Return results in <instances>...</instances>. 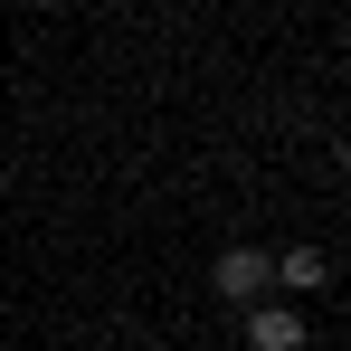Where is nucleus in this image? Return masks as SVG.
<instances>
[{
  "label": "nucleus",
  "mask_w": 351,
  "mask_h": 351,
  "mask_svg": "<svg viewBox=\"0 0 351 351\" xmlns=\"http://www.w3.org/2000/svg\"><path fill=\"white\" fill-rule=\"evenodd\" d=\"M209 285L228 294V304H256V294L276 285V256H266V247H228V256H219V276H209Z\"/></svg>",
  "instance_id": "obj_1"
},
{
  "label": "nucleus",
  "mask_w": 351,
  "mask_h": 351,
  "mask_svg": "<svg viewBox=\"0 0 351 351\" xmlns=\"http://www.w3.org/2000/svg\"><path fill=\"white\" fill-rule=\"evenodd\" d=\"M247 342L256 351H304V313L294 304H247Z\"/></svg>",
  "instance_id": "obj_2"
},
{
  "label": "nucleus",
  "mask_w": 351,
  "mask_h": 351,
  "mask_svg": "<svg viewBox=\"0 0 351 351\" xmlns=\"http://www.w3.org/2000/svg\"><path fill=\"white\" fill-rule=\"evenodd\" d=\"M323 276H332V256H323V247H285V256H276V285H294V294H313Z\"/></svg>",
  "instance_id": "obj_3"
}]
</instances>
